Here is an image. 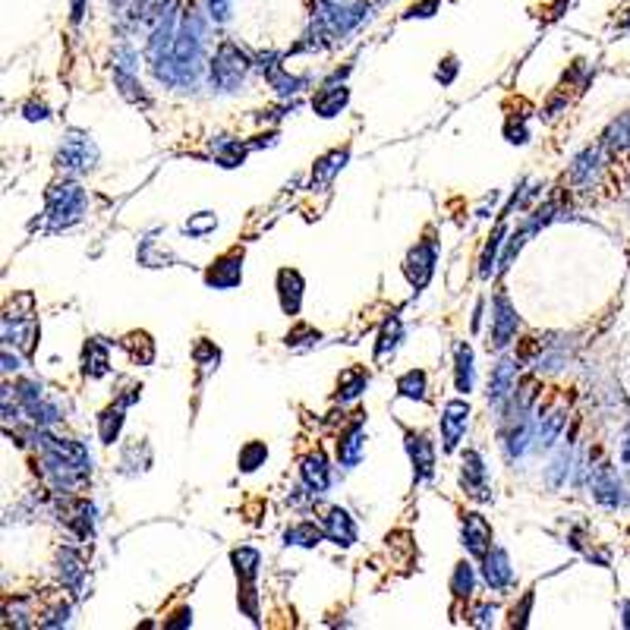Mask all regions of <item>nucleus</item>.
<instances>
[{
	"label": "nucleus",
	"mask_w": 630,
	"mask_h": 630,
	"mask_svg": "<svg viewBox=\"0 0 630 630\" xmlns=\"http://www.w3.org/2000/svg\"><path fill=\"white\" fill-rule=\"evenodd\" d=\"M86 215V193L76 183H57V187L47 193V230H66L73 224L82 221Z\"/></svg>",
	"instance_id": "1"
},
{
	"label": "nucleus",
	"mask_w": 630,
	"mask_h": 630,
	"mask_svg": "<svg viewBox=\"0 0 630 630\" xmlns=\"http://www.w3.org/2000/svg\"><path fill=\"white\" fill-rule=\"evenodd\" d=\"M230 564H234L237 584H239V608L249 615L252 625H259V595H256V577L259 564H262V554L249 545H239L230 552Z\"/></svg>",
	"instance_id": "2"
},
{
	"label": "nucleus",
	"mask_w": 630,
	"mask_h": 630,
	"mask_svg": "<svg viewBox=\"0 0 630 630\" xmlns=\"http://www.w3.org/2000/svg\"><path fill=\"white\" fill-rule=\"evenodd\" d=\"M249 70H252V60L239 51L234 41H221V45H218L215 60H211V82H215L221 92H234Z\"/></svg>",
	"instance_id": "3"
},
{
	"label": "nucleus",
	"mask_w": 630,
	"mask_h": 630,
	"mask_svg": "<svg viewBox=\"0 0 630 630\" xmlns=\"http://www.w3.org/2000/svg\"><path fill=\"white\" fill-rule=\"evenodd\" d=\"M517 328H520V315L511 306L508 293L498 290L495 293V303H492V340L489 347L492 351H504L513 338H517Z\"/></svg>",
	"instance_id": "4"
},
{
	"label": "nucleus",
	"mask_w": 630,
	"mask_h": 630,
	"mask_svg": "<svg viewBox=\"0 0 630 630\" xmlns=\"http://www.w3.org/2000/svg\"><path fill=\"white\" fill-rule=\"evenodd\" d=\"M442 448H444V454H454L457 448H461V442H463V435H467V426H470V403L467 401H448L444 403V410H442Z\"/></svg>",
	"instance_id": "5"
},
{
	"label": "nucleus",
	"mask_w": 630,
	"mask_h": 630,
	"mask_svg": "<svg viewBox=\"0 0 630 630\" xmlns=\"http://www.w3.org/2000/svg\"><path fill=\"white\" fill-rule=\"evenodd\" d=\"M362 422H366V413H353V420L338 435V461L347 470L360 467L362 454H366V429H362Z\"/></svg>",
	"instance_id": "6"
},
{
	"label": "nucleus",
	"mask_w": 630,
	"mask_h": 630,
	"mask_svg": "<svg viewBox=\"0 0 630 630\" xmlns=\"http://www.w3.org/2000/svg\"><path fill=\"white\" fill-rule=\"evenodd\" d=\"M403 444H407V454L413 461L416 483H429L435 476V444L429 442V435L413 432L407 426H403Z\"/></svg>",
	"instance_id": "7"
},
{
	"label": "nucleus",
	"mask_w": 630,
	"mask_h": 630,
	"mask_svg": "<svg viewBox=\"0 0 630 630\" xmlns=\"http://www.w3.org/2000/svg\"><path fill=\"white\" fill-rule=\"evenodd\" d=\"M243 280V249H230L228 256L215 259V262L205 269V284L215 287V290H234Z\"/></svg>",
	"instance_id": "8"
},
{
	"label": "nucleus",
	"mask_w": 630,
	"mask_h": 630,
	"mask_svg": "<svg viewBox=\"0 0 630 630\" xmlns=\"http://www.w3.org/2000/svg\"><path fill=\"white\" fill-rule=\"evenodd\" d=\"M403 275H407V280L416 287V290L432 280V275H435V243L432 239H422V243H416L413 249L407 252V259H403Z\"/></svg>",
	"instance_id": "9"
},
{
	"label": "nucleus",
	"mask_w": 630,
	"mask_h": 630,
	"mask_svg": "<svg viewBox=\"0 0 630 630\" xmlns=\"http://www.w3.org/2000/svg\"><path fill=\"white\" fill-rule=\"evenodd\" d=\"M461 539H463V549H467L472 558L483 561L485 554L492 552V526H489V520H485L479 511L463 513Z\"/></svg>",
	"instance_id": "10"
},
{
	"label": "nucleus",
	"mask_w": 630,
	"mask_h": 630,
	"mask_svg": "<svg viewBox=\"0 0 630 630\" xmlns=\"http://www.w3.org/2000/svg\"><path fill=\"white\" fill-rule=\"evenodd\" d=\"M513 391H517V362L502 356L492 369V379H489V403L495 410H502L504 403L511 401Z\"/></svg>",
	"instance_id": "11"
},
{
	"label": "nucleus",
	"mask_w": 630,
	"mask_h": 630,
	"mask_svg": "<svg viewBox=\"0 0 630 630\" xmlns=\"http://www.w3.org/2000/svg\"><path fill=\"white\" fill-rule=\"evenodd\" d=\"M98 161V148L86 139V136H73L60 146L57 152V168L60 170H88Z\"/></svg>",
	"instance_id": "12"
},
{
	"label": "nucleus",
	"mask_w": 630,
	"mask_h": 630,
	"mask_svg": "<svg viewBox=\"0 0 630 630\" xmlns=\"http://www.w3.org/2000/svg\"><path fill=\"white\" fill-rule=\"evenodd\" d=\"M461 485L470 498H476V502H492L489 485H485V461L479 451H467V454H463Z\"/></svg>",
	"instance_id": "13"
},
{
	"label": "nucleus",
	"mask_w": 630,
	"mask_h": 630,
	"mask_svg": "<svg viewBox=\"0 0 630 630\" xmlns=\"http://www.w3.org/2000/svg\"><path fill=\"white\" fill-rule=\"evenodd\" d=\"M483 577L495 593L508 590V586L513 584L511 558H508V552H504L502 545H492V552L483 558Z\"/></svg>",
	"instance_id": "14"
},
{
	"label": "nucleus",
	"mask_w": 630,
	"mask_h": 630,
	"mask_svg": "<svg viewBox=\"0 0 630 630\" xmlns=\"http://www.w3.org/2000/svg\"><path fill=\"white\" fill-rule=\"evenodd\" d=\"M303 290L306 280L297 269H280L278 271V300L284 315H297L300 306H303Z\"/></svg>",
	"instance_id": "15"
},
{
	"label": "nucleus",
	"mask_w": 630,
	"mask_h": 630,
	"mask_svg": "<svg viewBox=\"0 0 630 630\" xmlns=\"http://www.w3.org/2000/svg\"><path fill=\"white\" fill-rule=\"evenodd\" d=\"M347 158H351V148H334V152L321 155L319 161H315L312 180H310V189H312V193H325V189L331 187L334 177H338L340 168L347 164Z\"/></svg>",
	"instance_id": "16"
},
{
	"label": "nucleus",
	"mask_w": 630,
	"mask_h": 630,
	"mask_svg": "<svg viewBox=\"0 0 630 630\" xmlns=\"http://www.w3.org/2000/svg\"><path fill=\"white\" fill-rule=\"evenodd\" d=\"M57 574H60V584H64L66 590L82 595V584H86V558H82V552L70 549V545H66V549H60Z\"/></svg>",
	"instance_id": "17"
},
{
	"label": "nucleus",
	"mask_w": 630,
	"mask_h": 630,
	"mask_svg": "<svg viewBox=\"0 0 630 630\" xmlns=\"http://www.w3.org/2000/svg\"><path fill=\"white\" fill-rule=\"evenodd\" d=\"M321 526H325L328 539H331L334 545H340V549H351L356 543V523L344 508H328Z\"/></svg>",
	"instance_id": "18"
},
{
	"label": "nucleus",
	"mask_w": 630,
	"mask_h": 630,
	"mask_svg": "<svg viewBox=\"0 0 630 630\" xmlns=\"http://www.w3.org/2000/svg\"><path fill=\"white\" fill-rule=\"evenodd\" d=\"M300 476H303V483L310 485L315 495H325L328 485H331V467H328V457L321 454V451L306 454L303 463H300Z\"/></svg>",
	"instance_id": "19"
},
{
	"label": "nucleus",
	"mask_w": 630,
	"mask_h": 630,
	"mask_svg": "<svg viewBox=\"0 0 630 630\" xmlns=\"http://www.w3.org/2000/svg\"><path fill=\"white\" fill-rule=\"evenodd\" d=\"M262 73H265V79H269V86L271 88H278L280 95H297L300 88L306 86V79L303 76H290V73L284 70V64H280V60L275 57V54H262Z\"/></svg>",
	"instance_id": "20"
},
{
	"label": "nucleus",
	"mask_w": 630,
	"mask_h": 630,
	"mask_svg": "<svg viewBox=\"0 0 630 630\" xmlns=\"http://www.w3.org/2000/svg\"><path fill=\"white\" fill-rule=\"evenodd\" d=\"M347 101H351V92H347L344 86H338V82H325V86L315 92L312 98V111L319 114V117H338L340 111L347 107Z\"/></svg>",
	"instance_id": "21"
},
{
	"label": "nucleus",
	"mask_w": 630,
	"mask_h": 630,
	"mask_svg": "<svg viewBox=\"0 0 630 630\" xmlns=\"http://www.w3.org/2000/svg\"><path fill=\"white\" fill-rule=\"evenodd\" d=\"M111 372V351H107L105 340L92 338L82 347V375L86 379H105Z\"/></svg>",
	"instance_id": "22"
},
{
	"label": "nucleus",
	"mask_w": 630,
	"mask_h": 630,
	"mask_svg": "<svg viewBox=\"0 0 630 630\" xmlns=\"http://www.w3.org/2000/svg\"><path fill=\"white\" fill-rule=\"evenodd\" d=\"M593 498L605 508H618V504H625V485L612 470L602 467L593 479Z\"/></svg>",
	"instance_id": "23"
},
{
	"label": "nucleus",
	"mask_w": 630,
	"mask_h": 630,
	"mask_svg": "<svg viewBox=\"0 0 630 630\" xmlns=\"http://www.w3.org/2000/svg\"><path fill=\"white\" fill-rule=\"evenodd\" d=\"M401 338H403V321H401V315L391 312L381 321L379 340H375V362H385L388 356H394V351L401 347Z\"/></svg>",
	"instance_id": "24"
},
{
	"label": "nucleus",
	"mask_w": 630,
	"mask_h": 630,
	"mask_svg": "<svg viewBox=\"0 0 630 630\" xmlns=\"http://www.w3.org/2000/svg\"><path fill=\"white\" fill-rule=\"evenodd\" d=\"M325 539H328L325 526H319L315 520H300V523L284 530V545H300V549H315Z\"/></svg>",
	"instance_id": "25"
},
{
	"label": "nucleus",
	"mask_w": 630,
	"mask_h": 630,
	"mask_svg": "<svg viewBox=\"0 0 630 630\" xmlns=\"http://www.w3.org/2000/svg\"><path fill=\"white\" fill-rule=\"evenodd\" d=\"M366 388H369V372H366V366H351V369H344V372H340V379H338V394H334V401L353 403L356 397L366 391Z\"/></svg>",
	"instance_id": "26"
},
{
	"label": "nucleus",
	"mask_w": 630,
	"mask_h": 630,
	"mask_svg": "<svg viewBox=\"0 0 630 630\" xmlns=\"http://www.w3.org/2000/svg\"><path fill=\"white\" fill-rule=\"evenodd\" d=\"M472 381H476V369H472V351L467 340L454 347V385L461 394L472 391Z\"/></svg>",
	"instance_id": "27"
},
{
	"label": "nucleus",
	"mask_w": 630,
	"mask_h": 630,
	"mask_svg": "<svg viewBox=\"0 0 630 630\" xmlns=\"http://www.w3.org/2000/svg\"><path fill=\"white\" fill-rule=\"evenodd\" d=\"M120 347L129 353V360L139 362V366H148V362L155 360V344H152V338H148L146 331H133V334H127V338L120 340Z\"/></svg>",
	"instance_id": "28"
},
{
	"label": "nucleus",
	"mask_w": 630,
	"mask_h": 630,
	"mask_svg": "<svg viewBox=\"0 0 630 630\" xmlns=\"http://www.w3.org/2000/svg\"><path fill=\"white\" fill-rule=\"evenodd\" d=\"M211 148H215V158H218V164H221V168H239V164L246 161V152H249L252 146L221 136V139H218Z\"/></svg>",
	"instance_id": "29"
},
{
	"label": "nucleus",
	"mask_w": 630,
	"mask_h": 630,
	"mask_svg": "<svg viewBox=\"0 0 630 630\" xmlns=\"http://www.w3.org/2000/svg\"><path fill=\"white\" fill-rule=\"evenodd\" d=\"M429 375L422 369H410L397 379V394L401 397H410V401H426L429 397Z\"/></svg>",
	"instance_id": "30"
},
{
	"label": "nucleus",
	"mask_w": 630,
	"mask_h": 630,
	"mask_svg": "<svg viewBox=\"0 0 630 630\" xmlns=\"http://www.w3.org/2000/svg\"><path fill=\"white\" fill-rule=\"evenodd\" d=\"M123 403L117 401L114 407H107L105 413L98 416V435H101V442L105 444H114L117 442V435H120V429H123Z\"/></svg>",
	"instance_id": "31"
},
{
	"label": "nucleus",
	"mask_w": 630,
	"mask_h": 630,
	"mask_svg": "<svg viewBox=\"0 0 630 630\" xmlns=\"http://www.w3.org/2000/svg\"><path fill=\"white\" fill-rule=\"evenodd\" d=\"M504 234H508V228H504V218H502V224L495 228V234H492V239L485 243L483 259H479V278H483V280H489L492 271H495V256H498V249H502V243H504Z\"/></svg>",
	"instance_id": "32"
},
{
	"label": "nucleus",
	"mask_w": 630,
	"mask_h": 630,
	"mask_svg": "<svg viewBox=\"0 0 630 630\" xmlns=\"http://www.w3.org/2000/svg\"><path fill=\"white\" fill-rule=\"evenodd\" d=\"M472 586H476V574H472L470 561H461L454 567V577H451V593H454L457 602H467L472 595Z\"/></svg>",
	"instance_id": "33"
},
{
	"label": "nucleus",
	"mask_w": 630,
	"mask_h": 630,
	"mask_svg": "<svg viewBox=\"0 0 630 630\" xmlns=\"http://www.w3.org/2000/svg\"><path fill=\"white\" fill-rule=\"evenodd\" d=\"M265 461H269V444L265 442H246L243 448H239L237 463L243 472H256Z\"/></svg>",
	"instance_id": "34"
},
{
	"label": "nucleus",
	"mask_w": 630,
	"mask_h": 630,
	"mask_svg": "<svg viewBox=\"0 0 630 630\" xmlns=\"http://www.w3.org/2000/svg\"><path fill=\"white\" fill-rule=\"evenodd\" d=\"M114 82H117V88H120V95L127 101H133V105H142V107H148V95L142 92V86L136 82V76L129 70H117L114 66Z\"/></svg>",
	"instance_id": "35"
},
{
	"label": "nucleus",
	"mask_w": 630,
	"mask_h": 630,
	"mask_svg": "<svg viewBox=\"0 0 630 630\" xmlns=\"http://www.w3.org/2000/svg\"><path fill=\"white\" fill-rule=\"evenodd\" d=\"M321 340V331H315L312 325H306V321H297V325L290 328V334H287L284 344L290 347V351H310V347H315Z\"/></svg>",
	"instance_id": "36"
},
{
	"label": "nucleus",
	"mask_w": 630,
	"mask_h": 630,
	"mask_svg": "<svg viewBox=\"0 0 630 630\" xmlns=\"http://www.w3.org/2000/svg\"><path fill=\"white\" fill-rule=\"evenodd\" d=\"M595 168H599V148H586V152H580L577 158H574L571 180L574 183H586L595 174Z\"/></svg>",
	"instance_id": "37"
},
{
	"label": "nucleus",
	"mask_w": 630,
	"mask_h": 630,
	"mask_svg": "<svg viewBox=\"0 0 630 630\" xmlns=\"http://www.w3.org/2000/svg\"><path fill=\"white\" fill-rule=\"evenodd\" d=\"M605 146L612 148V152H627L630 148V114L618 117L605 129Z\"/></svg>",
	"instance_id": "38"
},
{
	"label": "nucleus",
	"mask_w": 630,
	"mask_h": 630,
	"mask_svg": "<svg viewBox=\"0 0 630 630\" xmlns=\"http://www.w3.org/2000/svg\"><path fill=\"white\" fill-rule=\"evenodd\" d=\"M193 360H196V366H198V372L202 375H211L218 369V362H221V351H218L211 340H198V344L193 347Z\"/></svg>",
	"instance_id": "39"
},
{
	"label": "nucleus",
	"mask_w": 630,
	"mask_h": 630,
	"mask_svg": "<svg viewBox=\"0 0 630 630\" xmlns=\"http://www.w3.org/2000/svg\"><path fill=\"white\" fill-rule=\"evenodd\" d=\"M567 470H571V444H564V448L558 451V457L552 461V470H549V485H552V489H558V485L564 483Z\"/></svg>",
	"instance_id": "40"
},
{
	"label": "nucleus",
	"mask_w": 630,
	"mask_h": 630,
	"mask_svg": "<svg viewBox=\"0 0 630 630\" xmlns=\"http://www.w3.org/2000/svg\"><path fill=\"white\" fill-rule=\"evenodd\" d=\"M215 228H218V218L211 215V211H198V215H193L187 224H183V230H187L189 237H205Z\"/></svg>",
	"instance_id": "41"
},
{
	"label": "nucleus",
	"mask_w": 630,
	"mask_h": 630,
	"mask_svg": "<svg viewBox=\"0 0 630 630\" xmlns=\"http://www.w3.org/2000/svg\"><path fill=\"white\" fill-rule=\"evenodd\" d=\"M533 599H536V593L526 590V593H523V599H520V605H513V608H511V627H526V621H530Z\"/></svg>",
	"instance_id": "42"
},
{
	"label": "nucleus",
	"mask_w": 630,
	"mask_h": 630,
	"mask_svg": "<svg viewBox=\"0 0 630 630\" xmlns=\"http://www.w3.org/2000/svg\"><path fill=\"white\" fill-rule=\"evenodd\" d=\"M66 618H70V605L66 602H57V605L51 608V612H41V627H60L66 625Z\"/></svg>",
	"instance_id": "43"
},
{
	"label": "nucleus",
	"mask_w": 630,
	"mask_h": 630,
	"mask_svg": "<svg viewBox=\"0 0 630 630\" xmlns=\"http://www.w3.org/2000/svg\"><path fill=\"white\" fill-rule=\"evenodd\" d=\"M504 136H508V142H513V146H523L526 139H530V133H526V123L523 120H508V127H504Z\"/></svg>",
	"instance_id": "44"
},
{
	"label": "nucleus",
	"mask_w": 630,
	"mask_h": 630,
	"mask_svg": "<svg viewBox=\"0 0 630 630\" xmlns=\"http://www.w3.org/2000/svg\"><path fill=\"white\" fill-rule=\"evenodd\" d=\"M457 70H461V64H457V57H444V64L438 66V73H435V79L442 82V86H451L457 76Z\"/></svg>",
	"instance_id": "45"
},
{
	"label": "nucleus",
	"mask_w": 630,
	"mask_h": 630,
	"mask_svg": "<svg viewBox=\"0 0 630 630\" xmlns=\"http://www.w3.org/2000/svg\"><path fill=\"white\" fill-rule=\"evenodd\" d=\"M470 618H472L470 621L472 627H489L492 621H495V605H479L476 612L470 615Z\"/></svg>",
	"instance_id": "46"
},
{
	"label": "nucleus",
	"mask_w": 630,
	"mask_h": 630,
	"mask_svg": "<svg viewBox=\"0 0 630 630\" xmlns=\"http://www.w3.org/2000/svg\"><path fill=\"white\" fill-rule=\"evenodd\" d=\"M435 10H438V0H420V4H413L407 10V19H413V16L426 19V16H432Z\"/></svg>",
	"instance_id": "47"
},
{
	"label": "nucleus",
	"mask_w": 630,
	"mask_h": 630,
	"mask_svg": "<svg viewBox=\"0 0 630 630\" xmlns=\"http://www.w3.org/2000/svg\"><path fill=\"white\" fill-rule=\"evenodd\" d=\"M189 625H193V612H189V608H180L174 618L164 621V627L168 630H180V627H189Z\"/></svg>",
	"instance_id": "48"
},
{
	"label": "nucleus",
	"mask_w": 630,
	"mask_h": 630,
	"mask_svg": "<svg viewBox=\"0 0 630 630\" xmlns=\"http://www.w3.org/2000/svg\"><path fill=\"white\" fill-rule=\"evenodd\" d=\"M208 10H211V19H215V23H224L230 13V0H208Z\"/></svg>",
	"instance_id": "49"
},
{
	"label": "nucleus",
	"mask_w": 630,
	"mask_h": 630,
	"mask_svg": "<svg viewBox=\"0 0 630 630\" xmlns=\"http://www.w3.org/2000/svg\"><path fill=\"white\" fill-rule=\"evenodd\" d=\"M25 117H29V120H47L51 114H47V107L41 105V101H29V105H25Z\"/></svg>",
	"instance_id": "50"
},
{
	"label": "nucleus",
	"mask_w": 630,
	"mask_h": 630,
	"mask_svg": "<svg viewBox=\"0 0 630 630\" xmlns=\"http://www.w3.org/2000/svg\"><path fill=\"white\" fill-rule=\"evenodd\" d=\"M621 461L630 463V429H627V435H625V448H621Z\"/></svg>",
	"instance_id": "51"
},
{
	"label": "nucleus",
	"mask_w": 630,
	"mask_h": 630,
	"mask_svg": "<svg viewBox=\"0 0 630 630\" xmlns=\"http://www.w3.org/2000/svg\"><path fill=\"white\" fill-rule=\"evenodd\" d=\"M82 6H86V0H76V4H73V23L82 19Z\"/></svg>",
	"instance_id": "52"
},
{
	"label": "nucleus",
	"mask_w": 630,
	"mask_h": 630,
	"mask_svg": "<svg viewBox=\"0 0 630 630\" xmlns=\"http://www.w3.org/2000/svg\"><path fill=\"white\" fill-rule=\"evenodd\" d=\"M621 615H625V627H630V599L625 602V612H621Z\"/></svg>",
	"instance_id": "53"
},
{
	"label": "nucleus",
	"mask_w": 630,
	"mask_h": 630,
	"mask_svg": "<svg viewBox=\"0 0 630 630\" xmlns=\"http://www.w3.org/2000/svg\"><path fill=\"white\" fill-rule=\"evenodd\" d=\"M621 29H625L627 36H630V13H627V19H625V25H621Z\"/></svg>",
	"instance_id": "54"
}]
</instances>
